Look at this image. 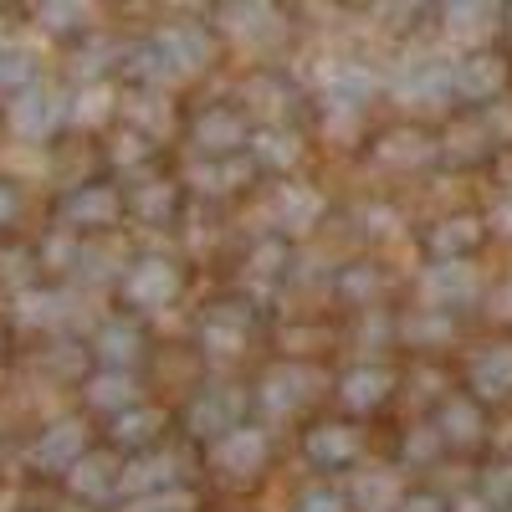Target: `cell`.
<instances>
[{
  "label": "cell",
  "instance_id": "cell-6",
  "mask_svg": "<svg viewBox=\"0 0 512 512\" xmlns=\"http://www.w3.org/2000/svg\"><path fill=\"white\" fill-rule=\"evenodd\" d=\"M11 210H16V200H11V190H6V185H0V221H6Z\"/></svg>",
  "mask_w": 512,
  "mask_h": 512
},
{
  "label": "cell",
  "instance_id": "cell-5",
  "mask_svg": "<svg viewBox=\"0 0 512 512\" xmlns=\"http://www.w3.org/2000/svg\"><path fill=\"white\" fill-rule=\"evenodd\" d=\"M21 67H26V62H21L16 52H0V82H11V77H21Z\"/></svg>",
  "mask_w": 512,
  "mask_h": 512
},
{
  "label": "cell",
  "instance_id": "cell-1",
  "mask_svg": "<svg viewBox=\"0 0 512 512\" xmlns=\"http://www.w3.org/2000/svg\"><path fill=\"white\" fill-rule=\"evenodd\" d=\"M77 441H82L77 425H57V431H52L47 441H41L36 461H41V466H62V461H72V456H77Z\"/></svg>",
  "mask_w": 512,
  "mask_h": 512
},
{
  "label": "cell",
  "instance_id": "cell-4",
  "mask_svg": "<svg viewBox=\"0 0 512 512\" xmlns=\"http://www.w3.org/2000/svg\"><path fill=\"white\" fill-rule=\"evenodd\" d=\"M93 395H98V405H123L128 400V384L123 379H103V384H93Z\"/></svg>",
  "mask_w": 512,
  "mask_h": 512
},
{
  "label": "cell",
  "instance_id": "cell-2",
  "mask_svg": "<svg viewBox=\"0 0 512 512\" xmlns=\"http://www.w3.org/2000/svg\"><path fill=\"white\" fill-rule=\"evenodd\" d=\"M47 123H52L47 98H21V103H16V128H21V134H41Z\"/></svg>",
  "mask_w": 512,
  "mask_h": 512
},
{
  "label": "cell",
  "instance_id": "cell-3",
  "mask_svg": "<svg viewBox=\"0 0 512 512\" xmlns=\"http://www.w3.org/2000/svg\"><path fill=\"white\" fill-rule=\"evenodd\" d=\"M72 216H77V221H108V216H113L108 190H82L77 205H72Z\"/></svg>",
  "mask_w": 512,
  "mask_h": 512
}]
</instances>
